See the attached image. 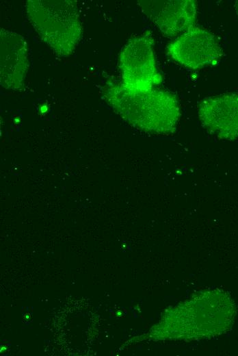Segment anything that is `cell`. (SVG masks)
Here are the masks:
<instances>
[{
    "label": "cell",
    "mask_w": 238,
    "mask_h": 356,
    "mask_svg": "<svg viewBox=\"0 0 238 356\" xmlns=\"http://www.w3.org/2000/svg\"><path fill=\"white\" fill-rule=\"evenodd\" d=\"M29 22L40 39L58 56L71 55L82 36L83 27L74 0H28Z\"/></svg>",
    "instance_id": "cell-2"
},
{
    "label": "cell",
    "mask_w": 238,
    "mask_h": 356,
    "mask_svg": "<svg viewBox=\"0 0 238 356\" xmlns=\"http://www.w3.org/2000/svg\"><path fill=\"white\" fill-rule=\"evenodd\" d=\"M235 10H236L237 14V16H238V1H235Z\"/></svg>",
    "instance_id": "cell-8"
},
{
    "label": "cell",
    "mask_w": 238,
    "mask_h": 356,
    "mask_svg": "<svg viewBox=\"0 0 238 356\" xmlns=\"http://www.w3.org/2000/svg\"><path fill=\"white\" fill-rule=\"evenodd\" d=\"M27 44L20 34L0 29V84L7 90H17L25 84L27 73Z\"/></svg>",
    "instance_id": "cell-7"
},
{
    "label": "cell",
    "mask_w": 238,
    "mask_h": 356,
    "mask_svg": "<svg viewBox=\"0 0 238 356\" xmlns=\"http://www.w3.org/2000/svg\"><path fill=\"white\" fill-rule=\"evenodd\" d=\"M198 114L205 129L218 139H238V93L204 99L198 104Z\"/></svg>",
    "instance_id": "cell-6"
},
{
    "label": "cell",
    "mask_w": 238,
    "mask_h": 356,
    "mask_svg": "<svg viewBox=\"0 0 238 356\" xmlns=\"http://www.w3.org/2000/svg\"><path fill=\"white\" fill-rule=\"evenodd\" d=\"M102 90L116 113L133 126L157 135L168 136L176 131L181 108L174 94L154 88L131 90L113 78L105 81Z\"/></svg>",
    "instance_id": "cell-1"
},
{
    "label": "cell",
    "mask_w": 238,
    "mask_h": 356,
    "mask_svg": "<svg viewBox=\"0 0 238 356\" xmlns=\"http://www.w3.org/2000/svg\"><path fill=\"white\" fill-rule=\"evenodd\" d=\"M166 54L180 65L196 70L218 64L223 50L213 33L194 25L167 45Z\"/></svg>",
    "instance_id": "cell-4"
},
{
    "label": "cell",
    "mask_w": 238,
    "mask_h": 356,
    "mask_svg": "<svg viewBox=\"0 0 238 356\" xmlns=\"http://www.w3.org/2000/svg\"><path fill=\"white\" fill-rule=\"evenodd\" d=\"M137 2L143 13L165 36H176L195 25V0H140Z\"/></svg>",
    "instance_id": "cell-5"
},
{
    "label": "cell",
    "mask_w": 238,
    "mask_h": 356,
    "mask_svg": "<svg viewBox=\"0 0 238 356\" xmlns=\"http://www.w3.org/2000/svg\"><path fill=\"white\" fill-rule=\"evenodd\" d=\"M154 44L153 34L148 30L130 38L122 48L119 66L121 82L127 88L145 91L162 82L156 66Z\"/></svg>",
    "instance_id": "cell-3"
}]
</instances>
